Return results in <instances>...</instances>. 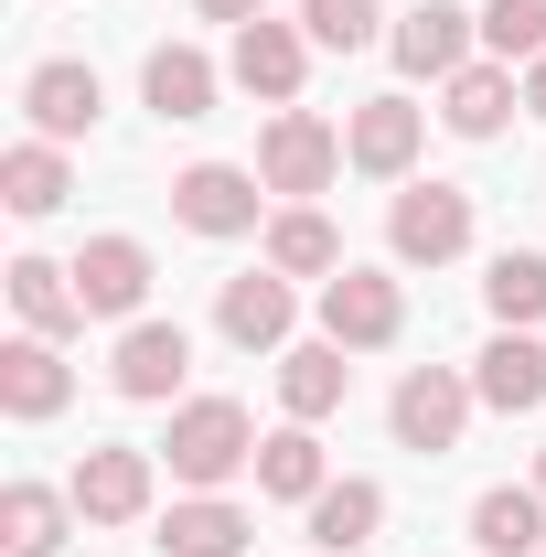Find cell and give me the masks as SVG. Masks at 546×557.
I'll use <instances>...</instances> for the list:
<instances>
[{"label":"cell","instance_id":"277c9868","mask_svg":"<svg viewBox=\"0 0 546 557\" xmlns=\"http://www.w3.org/2000/svg\"><path fill=\"white\" fill-rule=\"evenodd\" d=\"M386 247H397V269H450V258L472 247V194H461V183H397Z\"/></svg>","mask_w":546,"mask_h":557},{"label":"cell","instance_id":"d6a6232c","mask_svg":"<svg viewBox=\"0 0 546 557\" xmlns=\"http://www.w3.org/2000/svg\"><path fill=\"white\" fill-rule=\"evenodd\" d=\"M536 493H546V450H536Z\"/></svg>","mask_w":546,"mask_h":557},{"label":"cell","instance_id":"f546056e","mask_svg":"<svg viewBox=\"0 0 546 557\" xmlns=\"http://www.w3.org/2000/svg\"><path fill=\"white\" fill-rule=\"evenodd\" d=\"M300 33H311L322 54H364V44L386 33V0H300Z\"/></svg>","mask_w":546,"mask_h":557},{"label":"cell","instance_id":"2e32d148","mask_svg":"<svg viewBox=\"0 0 546 557\" xmlns=\"http://www.w3.org/2000/svg\"><path fill=\"white\" fill-rule=\"evenodd\" d=\"M150 547H161V557H247V547H258V515L225 504V493H183V504L161 515Z\"/></svg>","mask_w":546,"mask_h":557},{"label":"cell","instance_id":"9c48e42d","mask_svg":"<svg viewBox=\"0 0 546 557\" xmlns=\"http://www.w3.org/2000/svg\"><path fill=\"white\" fill-rule=\"evenodd\" d=\"M482 22L461 11V0H408L397 11V33H386V54H397V75H429V86H450V75L472 65Z\"/></svg>","mask_w":546,"mask_h":557},{"label":"cell","instance_id":"9a60e30c","mask_svg":"<svg viewBox=\"0 0 546 557\" xmlns=\"http://www.w3.org/2000/svg\"><path fill=\"white\" fill-rule=\"evenodd\" d=\"M214 86H225V65H214L204 44H150V65H139V97H150V119H172V129L214 119Z\"/></svg>","mask_w":546,"mask_h":557},{"label":"cell","instance_id":"603a6c76","mask_svg":"<svg viewBox=\"0 0 546 557\" xmlns=\"http://www.w3.org/2000/svg\"><path fill=\"white\" fill-rule=\"evenodd\" d=\"M343 397H353V364H343L333 333H322V344H289V354H278V408L300 418V429H322Z\"/></svg>","mask_w":546,"mask_h":557},{"label":"cell","instance_id":"83f0119b","mask_svg":"<svg viewBox=\"0 0 546 557\" xmlns=\"http://www.w3.org/2000/svg\"><path fill=\"white\" fill-rule=\"evenodd\" d=\"M482 311H493L504 333H536L546 322V258L536 247H504V258L482 269Z\"/></svg>","mask_w":546,"mask_h":557},{"label":"cell","instance_id":"6da1fadb","mask_svg":"<svg viewBox=\"0 0 546 557\" xmlns=\"http://www.w3.org/2000/svg\"><path fill=\"white\" fill-rule=\"evenodd\" d=\"M161 461H172V483H183V493H225L236 472H258V418L236 408V397H183Z\"/></svg>","mask_w":546,"mask_h":557},{"label":"cell","instance_id":"cb8c5ba5","mask_svg":"<svg viewBox=\"0 0 546 557\" xmlns=\"http://www.w3.org/2000/svg\"><path fill=\"white\" fill-rule=\"evenodd\" d=\"M472 547L482 557H546V493L536 483H493L472 504Z\"/></svg>","mask_w":546,"mask_h":557},{"label":"cell","instance_id":"ba28073f","mask_svg":"<svg viewBox=\"0 0 546 557\" xmlns=\"http://www.w3.org/2000/svg\"><path fill=\"white\" fill-rule=\"evenodd\" d=\"M183 375H194V333H183V322H129L119 354H108V386H119L129 408H172Z\"/></svg>","mask_w":546,"mask_h":557},{"label":"cell","instance_id":"d4e9b609","mask_svg":"<svg viewBox=\"0 0 546 557\" xmlns=\"http://www.w3.org/2000/svg\"><path fill=\"white\" fill-rule=\"evenodd\" d=\"M75 525H86V515H75V493H54V483H11L0 493V547L11 557H54Z\"/></svg>","mask_w":546,"mask_h":557},{"label":"cell","instance_id":"4fadbf2b","mask_svg":"<svg viewBox=\"0 0 546 557\" xmlns=\"http://www.w3.org/2000/svg\"><path fill=\"white\" fill-rule=\"evenodd\" d=\"M225 75H236L247 97H269V108H300V75H311V33H300V22H247V33L225 44Z\"/></svg>","mask_w":546,"mask_h":557},{"label":"cell","instance_id":"8992f818","mask_svg":"<svg viewBox=\"0 0 546 557\" xmlns=\"http://www.w3.org/2000/svg\"><path fill=\"white\" fill-rule=\"evenodd\" d=\"M22 119H33V139H97V119H108V86H97V65H75V54H44V65L22 75Z\"/></svg>","mask_w":546,"mask_h":557},{"label":"cell","instance_id":"8fae6325","mask_svg":"<svg viewBox=\"0 0 546 557\" xmlns=\"http://www.w3.org/2000/svg\"><path fill=\"white\" fill-rule=\"evenodd\" d=\"M289 322H300V300H289V278H278L269 258L214 289V333H225L236 354H289Z\"/></svg>","mask_w":546,"mask_h":557},{"label":"cell","instance_id":"ffe728a7","mask_svg":"<svg viewBox=\"0 0 546 557\" xmlns=\"http://www.w3.org/2000/svg\"><path fill=\"white\" fill-rule=\"evenodd\" d=\"M300 515H311V547H322V557H353V547H375V536H386V483L343 472V483H322Z\"/></svg>","mask_w":546,"mask_h":557},{"label":"cell","instance_id":"484cf974","mask_svg":"<svg viewBox=\"0 0 546 557\" xmlns=\"http://www.w3.org/2000/svg\"><path fill=\"white\" fill-rule=\"evenodd\" d=\"M322 483H333V461H322V440H311L300 418L258 440V493H269V504H311Z\"/></svg>","mask_w":546,"mask_h":557},{"label":"cell","instance_id":"5b68a950","mask_svg":"<svg viewBox=\"0 0 546 557\" xmlns=\"http://www.w3.org/2000/svg\"><path fill=\"white\" fill-rule=\"evenodd\" d=\"M172 214L194 236H258L269 183H258V161H194V172H172Z\"/></svg>","mask_w":546,"mask_h":557},{"label":"cell","instance_id":"5bb4252c","mask_svg":"<svg viewBox=\"0 0 546 557\" xmlns=\"http://www.w3.org/2000/svg\"><path fill=\"white\" fill-rule=\"evenodd\" d=\"M150 247L139 236H86V258H75V289H86V311L97 322H150Z\"/></svg>","mask_w":546,"mask_h":557},{"label":"cell","instance_id":"30bf717a","mask_svg":"<svg viewBox=\"0 0 546 557\" xmlns=\"http://www.w3.org/2000/svg\"><path fill=\"white\" fill-rule=\"evenodd\" d=\"M75 515H86V525H139V515H150V493H161V461H150V450H129V440H108V450H86V461H75Z\"/></svg>","mask_w":546,"mask_h":557},{"label":"cell","instance_id":"ac0fdd59","mask_svg":"<svg viewBox=\"0 0 546 557\" xmlns=\"http://www.w3.org/2000/svg\"><path fill=\"white\" fill-rule=\"evenodd\" d=\"M11 311H22V333H44V344H65V333H86L97 311H86V289H75V269H54V258H11Z\"/></svg>","mask_w":546,"mask_h":557},{"label":"cell","instance_id":"52a82bcc","mask_svg":"<svg viewBox=\"0 0 546 557\" xmlns=\"http://www.w3.org/2000/svg\"><path fill=\"white\" fill-rule=\"evenodd\" d=\"M322 333H333L343 354L397 344V333H408V289H397L386 269H343V278H322Z\"/></svg>","mask_w":546,"mask_h":557},{"label":"cell","instance_id":"44dd1931","mask_svg":"<svg viewBox=\"0 0 546 557\" xmlns=\"http://www.w3.org/2000/svg\"><path fill=\"white\" fill-rule=\"evenodd\" d=\"M472 397L504 408V418L546 408V344H536V333H493V344L472 354Z\"/></svg>","mask_w":546,"mask_h":557},{"label":"cell","instance_id":"7402d4cb","mask_svg":"<svg viewBox=\"0 0 546 557\" xmlns=\"http://www.w3.org/2000/svg\"><path fill=\"white\" fill-rule=\"evenodd\" d=\"M258 236H269V269L278 278H343V269H353V258H343V225L322 205H278Z\"/></svg>","mask_w":546,"mask_h":557},{"label":"cell","instance_id":"d6986e66","mask_svg":"<svg viewBox=\"0 0 546 557\" xmlns=\"http://www.w3.org/2000/svg\"><path fill=\"white\" fill-rule=\"evenodd\" d=\"M65 397H75L65 344H44V333H11V344H0V408L11 418H54Z\"/></svg>","mask_w":546,"mask_h":557},{"label":"cell","instance_id":"f1b7e54d","mask_svg":"<svg viewBox=\"0 0 546 557\" xmlns=\"http://www.w3.org/2000/svg\"><path fill=\"white\" fill-rule=\"evenodd\" d=\"M482 54L525 75L546 54V0H482Z\"/></svg>","mask_w":546,"mask_h":557},{"label":"cell","instance_id":"4316f807","mask_svg":"<svg viewBox=\"0 0 546 557\" xmlns=\"http://www.w3.org/2000/svg\"><path fill=\"white\" fill-rule=\"evenodd\" d=\"M65 194H75V172H65L54 139H11V150H0V205L11 214H54Z\"/></svg>","mask_w":546,"mask_h":557},{"label":"cell","instance_id":"3957f363","mask_svg":"<svg viewBox=\"0 0 546 557\" xmlns=\"http://www.w3.org/2000/svg\"><path fill=\"white\" fill-rule=\"evenodd\" d=\"M333 172H343V129L322 108H278L269 129H258V183L269 194L311 205V194H333Z\"/></svg>","mask_w":546,"mask_h":557},{"label":"cell","instance_id":"7a4b0ae2","mask_svg":"<svg viewBox=\"0 0 546 557\" xmlns=\"http://www.w3.org/2000/svg\"><path fill=\"white\" fill-rule=\"evenodd\" d=\"M472 375L461 364H408L397 375V397H386V429H397V450L418 461H439V450H461V429H472Z\"/></svg>","mask_w":546,"mask_h":557},{"label":"cell","instance_id":"e0dca14e","mask_svg":"<svg viewBox=\"0 0 546 557\" xmlns=\"http://www.w3.org/2000/svg\"><path fill=\"white\" fill-rule=\"evenodd\" d=\"M514 108H525V75L493 65V54H472V65L439 86V129H450V139H493Z\"/></svg>","mask_w":546,"mask_h":557},{"label":"cell","instance_id":"1f68e13d","mask_svg":"<svg viewBox=\"0 0 546 557\" xmlns=\"http://www.w3.org/2000/svg\"><path fill=\"white\" fill-rule=\"evenodd\" d=\"M525 108H536V119H546V54H536V65H525Z\"/></svg>","mask_w":546,"mask_h":557},{"label":"cell","instance_id":"4dcf8cb0","mask_svg":"<svg viewBox=\"0 0 546 557\" xmlns=\"http://www.w3.org/2000/svg\"><path fill=\"white\" fill-rule=\"evenodd\" d=\"M204 22H225V33H247V22H269V0H194Z\"/></svg>","mask_w":546,"mask_h":557},{"label":"cell","instance_id":"7c38bea8","mask_svg":"<svg viewBox=\"0 0 546 557\" xmlns=\"http://www.w3.org/2000/svg\"><path fill=\"white\" fill-rule=\"evenodd\" d=\"M418 139H429V108H408V97H364V108L343 119V161L375 172V183H408Z\"/></svg>","mask_w":546,"mask_h":557}]
</instances>
